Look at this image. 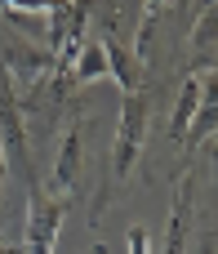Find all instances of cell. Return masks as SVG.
Returning <instances> with one entry per match:
<instances>
[{
	"label": "cell",
	"mask_w": 218,
	"mask_h": 254,
	"mask_svg": "<svg viewBox=\"0 0 218 254\" xmlns=\"http://www.w3.org/2000/svg\"><path fill=\"white\" fill-rule=\"evenodd\" d=\"M147 116H152V103L147 94H125L120 98V121H116V138H111V183H107V196L111 188L129 183L138 156H143V143H147Z\"/></svg>",
	"instance_id": "1"
},
{
	"label": "cell",
	"mask_w": 218,
	"mask_h": 254,
	"mask_svg": "<svg viewBox=\"0 0 218 254\" xmlns=\"http://www.w3.org/2000/svg\"><path fill=\"white\" fill-rule=\"evenodd\" d=\"M62 219H67V201H58L49 188L31 183L27 188V228H22L27 246H22V254H54Z\"/></svg>",
	"instance_id": "2"
},
{
	"label": "cell",
	"mask_w": 218,
	"mask_h": 254,
	"mask_svg": "<svg viewBox=\"0 0 218 254\" xmlns=\"http://www.w3.org/2000/svg\"><path fill=\"white\" fill-rule=\"evenodd\" d=\"M0 152L13 170L27 174V188L36 183L31 179V161H27V129H22V107H18V94L9 85V76L0 71Z\"/></svg>",
	"instance_id": "3"
},
{
	"label": "cell",
	"mask_w": 218,
	"mask_h": 254,
	"mask_svg": "<svg viewBox=\"0 0 218 254\" xmlns=\"http://www.w3.org/2000/svg\"><path fill=\"white\" fill-rule=\"evenodd\" d=\"M80 179H85V121L76 116V121L67 125V134H62V152H58V161H54L49 192H54L58 201H67V196L80 188Z\"/></svg>",
	"instance_id": "4"
},
{
	"label": "cell",
	"mask_w": 218,
	"mask_h": 254,
	"mask_svg": "<svg viewBox=\"0 0 218 254\" xmlns=\"http://www.w3.org/2000/svg\"><path fill=\"white\" fill-rule=\"evenodd\" d=\"M214 134H218V71H210V76H201V107H196V121H192V129H187L183 147L196 152V147H205Z\"/></svg>",
	"instance_id": "5"
},
{
	"label": "cell",
	"mask_w": 218,
	"mask_h": 254,
	"mask_svg": "<svg viewBox=\"0 0 218 254\" xmlns=\"http://www.w3.org/2000/svg\"><path fill=\"white\" fill-rule=\"evenodd\" d=\"M187 223H192V170L174 188V214H169V232H165V254L187 250Z\"/></svg>",
	"instance_id": "6"
},
{
	"label": "cell",
	"mask_w": 218,
	"mask_h": 254,
	"mask_svg": "<svg viewBox=\"0 0 218 254\" xmlns=\"http://www.w3.org/2000/svg\"><path fill=\"white\" fill-rule=\"evenodd\" d=\"M103 49H107V76L125 89V94H138V85H143V71H138V54H129L116 36H107L103 40Z\"/></svg>",
	"instance_id": "7"
},
{
	"label": "cell",
	"mask_w": 218,
	"mask_h": 254,
	"mask_svg": "<svg viewBox=\"0 0 218 254\" xmlns=\"http://www.w3.org/2000/svg\"><path fill=\"white\" fill-rule=\"evenodd\" d=\"M107 76V49H103V40H89L80 54H76V63H71V71H67V89L76 85H89V80H103Z\"/></svg>",
	"instance_id": "8"
},
{
	"label": "cell",
	"mask_w": 218,
	"mask_h": 254,
	"mask_svg": "<svg viewBox=\"0 0 218 254\" xmlns=\"http://www.w3.org/2000/svg\"><path fill=\"white\" fill-rule=\"evenodd\" d=\"M196 107H201V76H187L183 89H178V107H174V116H169V138H174V143L187 138V129H192V121H196Z\"/></svg>",
	"instance_id": "9"
},
{
	"label": "cell",
	"mask_w": 218,
	"mask_h": 254,
	"mask_svg": "<svg viewBox=\"0 0 218 254\" xmlns=\"http://www.w3.org/2000/svg\"><path fill=\"white\" fill-rule=\"evenodd\" d=\"M214 49H218V4H205L201 18H196V27H192V58H196V67Z\"/></svg>",
	"instance_id": "10"
},
{
	"label": "cell",
	"mask_w": 218,
	"mask_h": 254,
	"mask_svg": "<svg viewBox=\"0 0 218 254\" xmlns=\"http://www.w3.org/2000/svg\"><path fill=\"white\" fill-rule=\"evenodd\" d=\"M0 13L9 18V22H22V31L27 36H36V40H49V4H0Z\"/></svg>",
	"instance_id": "11"
},
{
	"label": "cell",
	"mask_w": 218,
	"mask_h": 254,
	"mask_svg": "<svg viewBox=\"0 0 218 254\" xmlns=\"http://www.w3.org/2000/svg\"><path fill=\"white\" fill-rule=\"evenodd\" d=\"M125 250H129V254H152V237H147V228L134 223V228L125 232Z\"/></svg>",
	"instance_id": "12"
},
{
	"label": "cell",
	"mask_w": 218,
	"mask_h": 254,
	"mask_svg": "<svg viewBox=\"0 0 218 254\" xmlns=\"http://www.w3.org/2000/svg\"><path fill=\"white\" fill-rule=\"evenodd\" d=\"M0 254H22V250H18L13 241H0Z\"/></svg>",
	"instance_id": "13"
},
{
	"label": "cell",
	"mask_w": 218,
	"mask_h": 254,
	"mask_svg": "<svg viewBox=\"0 0 218 254\" xmlns=\"http://www.w3.org/2000/svg\"><path fill=\"white\" fill-rule=\"evenodd\" d=\"M0 192H4V152H0Z\"/></svg>",
	"instance_id": "14"
},
{
	"label": "cell",
	"mask_w": 218,
	"mask_h": 254,
	"mask_svg": "<svg viewBox=\"0 0 218 254\" xmlns=\"http://www.w3.org/2000/svg\"><path fill=\"white\" fill-rule=\"evenodd\" d=\"M214 71H218V63H214Z\"/></svg>",
	"instance_id": "15"
}]
</instances>
